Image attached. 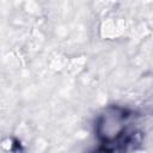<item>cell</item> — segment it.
Here are the masks:
<instances>
[{
	"instance_id": "1",
	"label": "cell",
	"mask_w": 153,
	"mask_h": 153,
	"mask_svg": "<svg viewBox=\"0 0 153 153\" xmlns=\"http://www.w3.org/2000/svg\"><path fill=\"white\" fill-rule=\"evenodd\" d=\"M129 114L121 106H109L97 120L96 133L105 145L120 141L126 133Z\"/></svg>"
}]
</instances>
